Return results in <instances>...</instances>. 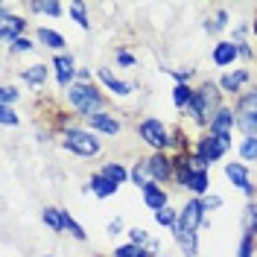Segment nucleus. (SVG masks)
<instances>
[{"label":"nucleus","instance_id":"obj_1","mask_svg":"<svg viewBox=\"0 0 257 257\" xmlns=\"http://www.w3.org/2000/svg\"><path fill=\"white\" fill-rule=\"evenodd\" d=\"M67 96H70L73 108H79L88 120H91L96 114V108H99V94H96L91 85H73V88H67Z\"/></svg>","mask_w":257,"mask_h":257},{"label":"nucleus","instance_id":"obj_2","mask_svg":"<svg viewBox=\"0 0 257 257\" xmlns=\"http://www.w3.org/2000/svg\"><path fill=\"white\" fill-rule=\"evenodd\" d=\"M64 146L73 149V152H79V155H96L99 152L96 138H91L88 132H79V128H67L64 132Z\"/></svg>","mask_w":257,"mask_h":257},{"label":"nucleus","instance_id":"obj_3","mask_svg":"<svg viewBox=\"0 0 257 257\" xmlns=\"http://www.w3.org/2000/svg\"><path fill=\"white\" fill-rule=\"evenodd\" d=\"M240 126L248 138H254L257 132V91H248V94L240 99Z\"/></svg>","mask_w":257,"mask_h":257},{"label":"nucleus","instance_id":"obj_4","mask_svg":"<svg viewBox=\"0 0 257 257\" xmlns=\"http://www.w3.org/2000/svg\"><path fill=\"white\" fill-rule=\"evenodd\" d=\"M228 146H231V138H228V135H213V132H210V138H205V141L199 144V158L205 161V164H210V161L219 158Z\"/></svg>","mask_w":257,"mask_h":257},{"label":"nucleus","instance_id":"obj_5","mask_svg":"<svg viewBox=\"0 0 257 257\" xmlns=\"http://www.w3.org/2000/svg\"><path fill=\"white\" fill-rule=\"evenodd\" d=\"M202 213H205V205L202 202H187L184 210H181V216H178V231H184V234H196V228L202 225Z\"/></svg>","mask_w":257,"mask_h":257},{"label":"nucleus","instance_id":"obj_6","mask_svg":"<svg viewBox=\"0 0 257 257\" xmlns=\"http://www.w3.org/2000/svg\"><path fill=\"white\" fill-rule=\"evenodd\" d=\"M141 138H144L149 146H155V149H164V146L170 144L167 128L161 126L158 120H144V123H141Z\"/></svg>","mask_w":257,"mask_h":257},{"label":"nucleus","instance_id":"obj_7","mask_svg":"<svg viewBox=\"0 0 257 257\" xmlns=\"http://www.w3.org/2000/svg\"><path fill=\"white\" fill-rule=\"evenodd\" d=\"M213 102H216V91H213L210 85H205L202 91H196V94H193L190 108H193L196 117H202V114H208V108H213Z\"/></svg>","mask_w":257,"mask_h":257},{"label":"nucleus","instance_id":"obj_8","mask_svg":"<svg viewBox=\"0 0 257 257\" xmlns=\"http://www.w3.org/2000/svg\"><path fill=\"white\" fill-rule=\"evenodd\" d=\"M178 178H181V184L190 187L193 193H205L208 190V173H205V170H187V167H184Z\"/></svg>","mask_w":257,"mask_h":257},{"label":"nucleus","instance_id":"obj_9","mask_svg":"<svg viewBox=\"0 0 257 257\" xmlns=\"http://www.w3.org/2000/svg\"><path fill=\"white\" fill-rule=\"evenodd\" d=\"M146 170H149V176L155 178V181H167V178L173 176V167H170V161L164 158V155H152V158L146 161Z\"/></svg>","mask_w":257,"mask_h":257},{"label":"nucleus","instance_id":"obj_10","mask_svg":"<svg viewBox=\"0 0 257 257\" xmlns=\"http://www.w3.org/2000/svg\"><path fill=\"white\" fill-rule=\"evenodd\" d=\"M225 176L231 178L242 193H251V184H248V173H245V167L242 164H228L225 167Z\"/></svg>","mask_w":257,"mask_h":257},{"label":"nucleus","instance_id":"obj_11","mask_svg":"<svg viewBox=\"0 0 257 257\" xmlns=\"http://www.w3.org/2000/svg\"><path fill=\"white\" fill-rule=\"evenodd\" d=\"M234 126V114L228 111V108H219V111L213 114V120H210V132L213 135H228Z\"/></svg>","mask_w":257,"mask_h":257},{"label":"nucleus","instance_id":"obj_12","mask_svg":"<svg viewBox=\"0 0 257 257\" xmlns=\"http://www.w3.org/2000/svg\"><path fill=\"white\" fill-rule=\"evenodd\" d=\"M237 53H240V47H237V44L222 41V44H216V50H213V62L225 67V64H231L234 59H237Z\"/></svg>","mask_w":257,"mask_h":257},{"label":"nucleus","instance_id":"obj_13","mask_svg":"<svg viewBox=\"0 0 257 257\" xmlns=\"http://www.w3.org/2000/svg\"><path fill=\"white\" fill-rule=\"evenodd\" d=\"M21 30H24V21H18V18H12V15H3V30H0V38H3V41H12V44H15L18 38H21V35H18Z\"/></svg>","mask_w":257,"mask_h":257},{"label":"nucleus","instance_id":"obj_14","mask_svg":"<svg viewBox=\"0 0 257 257\" xmlns=\"http://www.w3.org/2000/svg\"><path fill=\"white\" fill-rule=\"evenodd\" d=\"M144 199H146V205L155 210V213H158V210L164 208V205H167V193L161 190L158 184H149V187L144 190Z\"/></svg>","mask_w":257,"mask_h":257},{"label":"nucleus","instance_id":"obj_15","mask_svg":"<svg viewBox=\"0 0 257 257\" xmlns=\"http://www.w3.org/2000/svg\"><path fill=\"white\" fill-rule=\"evenodd\" d=\"M91 128H99V132H105V135H117V132H120V123H117L114 117H108V114L96 111L94 117H91Z\"/></svg>","mask_w":257,"mask_h":257},{"label":"nucleus","instance_id":"obj_16","mask_svg":"<svg viewBox=\"0 0 257 257\" xmlns=\"http://www.w3.org/2000/svg\"><path fill=\"white\" fill-rule=\"evenodd\" d=\"M99 79L105 82V85L111 88L114 94H120V96H126L128 91H132V85H128V82H120V79H117V76L111 73V70H99Z\"/></svg>","mask_w":257,"mask_h":257},{"label":"nucleus","instance_id":"obj_17","mask_svg":"<svg viewBox=\"0 0 257 257\" xmlns=\"http://www.w3.org/2000/svg\"><path fill=\"white\" fill-rule=\"evenodd\" d=\"M91 190H94L99 199H105V196H114V193H117V184H114V181H108L105 176H94V181H91Z\"/></svg>","mask_w":257,"mask_h":257},{"label":"nucleus","instance_id":"obj_18","mask_svg":"<svg viewBox=\"0 0 257 257\" xmlns=\"http://www.w3.org/2000/svg\"><path fill=\"white\" fill-rule=\"evenodd\" d=\"M56 67H59V85H67L70 76H73V59L70 56H59L56 59Z\"/></svg>","mask_w":257,"mask_h":257},{"label":"nucleus","instance_id":"obj_19","mask_svg":"<svg viewBox=\"0 0 257 257\" xmlns=\"http://www.w3.org/2000/svg\"><path fill=\"white\" fill-rule=\"evenodd\" d=\"M173 102H176L178 108L190 105V102H193V91L187 88V85H176V91H173Z\"/></svg>","mask_w":257,"mask_h":257},{"label":"nucleus","instance_id":"obj_20","mask_svg":"<svg viewBox=\"0 0 257 257\" xmlns=\"http://www.w3.org/2000/svg\"><path fill=\"white\" fill-rule=\"evenodd\" d=\"M38 38H41V41H44L47 47H53V50H59V47L64 44V38L59 35V32H53V30H44V27H41V32H38Z\"/></svg>","mask_w":257,"mask_h":257},{"label":"nucleus","instance_id":"obj_21","mask_svg":"<svg viewBox=\"0 0 257 257\" xmlns=\"http://www.w3.org/2000/svg\"><path fill=\"white\" fill-rule=\"evenodd\" d=\"M102 176L108 178V181H114V184H120V181H126V170H123L120 164H108V167L102 170Z\"/></svg>","mask_w":257,"mask_h":257},{"label":"nucleus","instance_id":"obj_22","mask_svg":"<svg viewBox=\"0 0 257 257\" xmlns=\"http://www.w3.org/2000/svg\"><path fill=\"white\" fill-rule=\"evenodd\" d=\"M245 79H248V73H245V70H240V73H231V76H225V79H222V88H225V91H237Z\"/></svg>","mask_w":257,"mask_h":257},{"label":"nucleus","instance_id":"obj_23","mask_svg":"<svg viewBox=\"0 0 257 257\" xmlns=\"http://www.w3.org/2000/svg\"><path fill=\"white\" fill-rule=\"evenodd\" d=\"M24 79H27V82H32V85H41V82L47 79V67L35 64V67H30V70L24 73Z\"/></svg>","mask_w":257,"mask_h":257},{"label":"nucleus","instance_id":"obj_24","mask_svg":"<svg viewBox=\"0 0 257 257\" xmlns=\"http://www.w3.org/2000/svg\"><path fill=\"white\" fill-rule=\"evenodd\" d=\"M155 222H158V225H170V228H176V213H173V210H170V208H161L158 210V213H155Z\"/></svg>","mask_w":257,"mask_h":257},{"label":"nucleus","instance_id":"obj_25","mask_svg":"<svg viewBox=\"0 0 257 257\" xmlns=\"http://www.w3.org/2000/svg\"><path fill=\"white\" fill-rule=\"evenodd\" d=\"M240 152L245 161H254L257 158V138H245V144L240 146Z\"/></svg>","mask_w":257,"mask_h":257},{"label":"nucleus","instance_id":"obj_26","mask_svg":"<svg viewBox=\"0 0 257 257\" xmlns=\"http://www.w3.org/2000/svg\"><path fill=\"white\" fill-rule=\"evenodd\" d=\"M146 173H149V170H146V164H144V167H135V170H132V181H135L138 187H144V190L152 184V181H146Z\"/></svg>","mask_w":257,"mask_h":257},{"label":"nucleus","instance_id":"obj_27","mask_svg":"<svg viewBox=\"0 0 257 257\" xmlns=\"http://www.w3.org/2000/svg\"><path fill=\"white\" fill-rule=\"evenodd\" d=\"M44 222L50 225V228H53V231H62L64 228V222H62V216H59V213H56V210H44Z\"/></svg>","mask_w":257,"mask_h":257},{"label":"nucleus","instance_id":"obj_28","mask_svg":"<svg viewBox=\"0 0 257 257\" xmlns=\"http://www.w3.org/2000/svg\"><path fill=\"white\" fill-rule=\"evenodd\" d=\"M62 222H64V228H67V231H70L76 240H85V231H82L79 225H76L73 219H70V216H67V213H62Z\"/></svg>","mask_w":257,"mask_h":257},{"label":"nucleus","instance_id":"obj_29","mask_svg":"<svg viewBox=\"0 0 257 257\" xmlns=\"http://www.w3.org/2000/svg\"><path fill=\"white\" fill-rule=\"evenodd\" d=\"M117 257H146V251H141V245H123L114 251Z\"/></svg>","mask_w":257,"mask_h":257},{"label":"nucleus","instance_id":"obj_30","mask_svg":"<svg viewBox=\"0 0 257 257\" xmlns=\"http://www.w3.org/2000/svg\"><path fill=\"white\" fill-rule=\"evenodd\" d=\"M0 120H3V123H6V126H15V123H18L15 111H12V108H9V105H3V108H0Z\"/></svg>","mask_w":257,"mask_h":257},{"label":"nucleus","instance_id":"obj_31","mask_svg":"<svg viewBox=\"0 0 257 257\" xmlns=\"http://www.w3.org/2000/svg\"><path fill=\"white\" fill-rule=\"evenodd\" d=\"M70 12H73V18L79 21V27H88V21H85V9H82V3H73V6H70Z\"/></svg>","mask_w":257,"mask_h":257},{"label":"nucleus","instance_id":"obj_32","mask_svg":"<svg viewBox=\"0 0 257 257\" xmlns=\"http://www.w3.org/2000/svg\"><path fill=\"white\" fill-rule=\"evenodd\" d=\"M35 9H44L47 15H59V12H62V6H59V3H35Z\"/></svg>","mask_w":257,"mask_h":257},{"label":"nucleus","instance_id":"obj_33","mask_svg":"<svg viewBox=\"0 0 257 257\" xmlns=\"http://www.w3.org/2000/svg\"><path fill=\"white\" fill-rule=\"evenodd\" d=\"M15 96H18L15 88H3V94H0V102H3V105H9V102H12Z\"/></svg>","mask_w":257,"mask_h":257},{"label":"nucleus","instance_id":"obj_34","mask_svg":"<svg viewBox=\"0 0 257 257\" xmlns=\"http://www.w3.org/2000/svg\"><path fill=\"white\" fill-rule=\"evenodd\" d=\"M240 257H251V237H242V242H240Z\"/></svg>","mask_w":257,"mask_h":257},{"label":"nucleus","instance_id":"obj_35","mask_svg":"<svg viewBox=\"0 0 257 257\" xmlns=\"http://www.w3.org/2000/svg\"><path fill=\"white\" fill-rule=\"evenodd\" d=\"M12 50H15V53H27V50H32V44L27 38H18L15 44H12Z\"/></svg>","mask_w":257,"mask_h":257},{"label":"nucleus","instance_id":"obj_36","mask_svg":"<svg viewBox=\"0 0 257 257\" xmlns=\"http://www.w3.org/2000/svg\"><path fill=\"white\" fill-rule=\"evenodd\" d=\"M132 240H135V245H141V242H146V231H141V228H135V231H132Z\"/></svg>","mask_w":257,"mask_h":257},{"label":"nucleus","instance_id":"obj_37","mask_svg":"<svg viewBox=\"0 0 257 257\" xmlns=\"http://www.w3.org/2000/svg\"><path fill=\"white\" fill-rule=\"evenodd\" d=\"M219 205H222L219 196H208V199H205V208H219Z\"/></svg>","mask_w":257,"mask_h":257},{"label":"nucleus","instance_id":"obj_38","mask_svg":"<svg viewBox=\"0 0 257 257\" xmlns=\"http://www.w3.org/2000/svg\"><path fill=\"white\" fill-rule=\"evenodd\" d=\"M248 222H251V231H257V208L254 205L248 208Z\"/></svg>","mask_w":257,"mask_h":257},{"label":"nucleus","instance_id":"obj_39","mask_svg":"<svg viewBox=\"0 0 257 257\" xmlns=\"http://www.w3.org/2000/svg\"><path fill=\"white\" fill-rule=\"evenodd\" d=\"M120 64H135V59H132L128 53H120Z\"/></svg>","mask_w":257,"mask_h":257},{"label":"nucleus","instance_id":"obj_40","mask_svg":"<svg viewBox=\"0 0 257 257\" xmlns=\"http://www.w3.org/2000/svg\"><path fill=\"white\" fill-rule=\"evenodd\" d=\"M108 231H111V234H120V219H114V222L108 225Z\"/></svg>","mask_w":257,"mask_h":257},{"label":"nucleus","instance_id":"obj_41","mask_svg":"<svg viewBox=\"0 0 257 257\" xmlns=\"http://www.w3.org/2000/svg\"><path fill=\"white\" fill-rule=\"evenodd\" d=\"M254 32H257V21H254Z\"/></svg>","mask_w":257,"mask_h":257}]
</instances>
